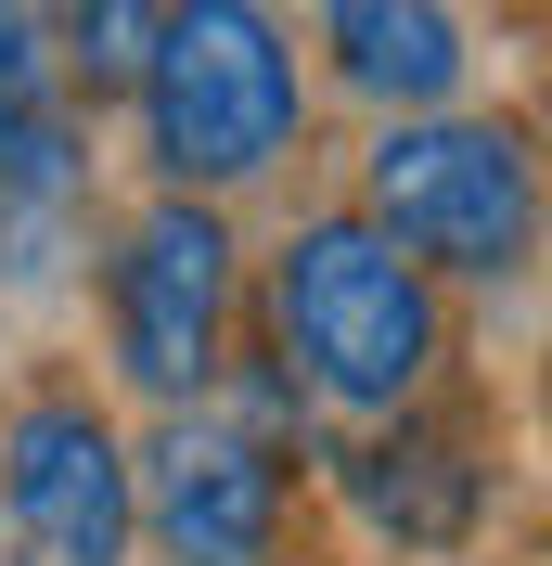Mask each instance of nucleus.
Instances as JSON below:
<instances>
[{"label":"nucleus","mask_w":552,"mask_h":566,"mask_svg":"<svg viewBox=\"0 0 552 566\" xmlns=\"http://www.w3.org/2000/svg\"><path fill=\"white\" fill-rule=\"evenodd\" d=\"M270 360L296 399L347 424L412 412L449 374V283L412 245H385L360 207H321L270 245Z\"/></svg>","instance_id":"nucleus-1"},{"label":"nucleus","mask_w":552,"mask_h":566,"mask_svg":"<svg viewBox=\"0 0 552 566\" xmlns=\"http://www.w3.org/2000/svg\"><path fill=\"white\" fill-rule=\"evenodd\" d=\"M129 104L168 193H244L309 142V65L270 0H168Z\"/></svg>","instance_id":"nucleus-2"},{"label":"nucleus","mask_w":552,"mask_h":566,"mask_svg":"<svg viewBox=\"0 0 552 566\" xmlns=\"http://www.w3.org/2000/svg\"><path fill=\"white\" fill-rule=\"evenodd\" d=\"M360 219L412 245L437 283H514L540 258V155L514 116H385L360 155Z\"/></svg>","instance_id":"nucleus-3"},{"label":"nucleus","mask_w":552,"mask_h":566,"mask_svg":"<svg viewBox=\"0 0 552 566\" xmlns=\"http://www.w3.org/2000/svg\"><path fill=\"white\" fill-rule=\"evenodd\" d=\"M232 310H244V245L219 219V193H155L104 258V348L129 374V399H155V412L219 399Z\"/></svg>","instance_id":"nucleus-4"},{"label":"nucleus","mask_w":552,"mask_h":566,"mask_svg":"<svg viewBox=\"0 0 552 566\" xmlns=\"http://www.w3.org/2000/svg\"><path fill=\"white\" fill-rule=\"evenodd\" d=\"M129 502H141V541L168 566H283V528H296L283 451L257 424H232L219 399H180L129 451Z\"/></svg>","instance_id":"nucleus-5"},{"label":"nucleus","mask_w":552,"mask_h":566,"mask_svg":"<svg viewBox=\"0 0 552 566\" xmlns=\"http://www.w3.org/2000/svg\"><path fill=\"white\" fill-rule=\"evenodd\" d=\"M0 515L39 566H129L141 554L129 438L91 387H26L0 412Z\"/></svg>","instance_id":"nucleus-6"},{"label":"nucleus","mask_w":552,"mask_h":566,"mask_svg":"<svg viewBox=\"0 0 552 566\" xmlns=\"http://www.w3.org/2000/svg\"><path fill=\"white\" fill-rule=\"evenodd\" d=\"M335 490L360 502V528H385L399 554H463V541L488 528V438L476 424H449V412H373L360 438L335 451Z\"/></svg>","instance_id":"nucleus-7"},{"label":"nucleus","mask_w":552,"mask_h":566,"mask_svg":"<svg viewBox=\"0 0 552 566\" xmlns=\"http://www.w3.org/2000/svg\"><path fill=\"white\" fill-rule=\"evenodd\" d=\"M91 193V104L65 77L52 0H0V219H65Z\"/></svg>","instance_id":"nucleus-8"},{"label":"nucleus","mask_w":552,"mask_h":566,"mask_svg":"<svg viewBox=\"0 0 552 566\" xmlns=\"http://www.w3.org/2000/svg\"><path fill=\"white\" fill-rule=\"evenodd\" d=\"M321 65L385 116H437L476 77V27L449 0H321Z\"/></svg>","instance_id":"nucleus-9"},{"label":"nucleus","mask_w":552,"mask_h":566,"mask_svg":"<svg viewBox=\"0 0 552 566\" xmlns=\"http://www.w3.org/2000/svg\"><path fill=\"white\" fill-rule=\"evenodd\" d=\"M155 27H168V0H65L52 39H65L77 104H116V91L141 77V52H155Z\"/></svg>","instance_id":"nucleus-10"}]
</instances>
